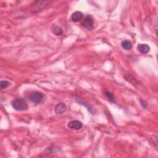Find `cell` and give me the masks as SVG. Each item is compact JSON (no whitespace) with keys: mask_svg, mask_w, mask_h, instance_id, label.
<instances>
[{"mask_svg":"<svg viewBox=\"0 0 158 158\" xmlns=\"http://www.w3.org/2000/svg\"><path fill=\"white\" fill-rule=\"evenodd\" d=\"M12 106L16 111H22L27 110L28 105L26 101L22 98H17L12 101Z\"/></svg>","mask_w":158,"mask_h":158,"instance_id":"6da1fadb","label":"cell"},{"mask_svg":"<svg viewBox=\"0 0 158 158\" xmlns=\"http://www.w3.org/2000/svg\"><path fill=\"white\" fill-rule=\"evenodd\" d=\"M43 98L44 95L43 93L38 91L32 92L29 95V100L32 103H34L35 104H38L40 103H41Z\"/></svg>","mask_w":158,"mask_h":158,"instance_id":"7a4b0ae2","label":"cell"},{"mask_svg":"<svg viewBox=\"0 0 158 158\" xmlns=\"http://www.w3.org/2000/svg\"><path fill=\"white\" fill-rule=\"evenodd\" d=\"M82 26L87 29L91 30L94 27V20L91 15H87L82 22Z\"/></svg>","mask_w":158,"mask_h":158,"instance_id":"3957f363","label":"cell"},{"mask_svg":"<svg viewBox=\"0 0 158 158\" xmlns=\"http://www.w3.org/2000/svg\"><path fill=\"white\" fill-rule=\"evenodd\" d=\"M50 3V1H36L34 3V5L32 7V9L33 10L36 12V11H39L40 10H42V9L47 6L48 4Z\"/></svg>","mask_w":158,"mask_h":158,"instance_id":"277c9868","label":"cell"},{"mask_svg":"<svg viewBox=\"0 0 158 158\" xmlns=\"http://www.w3.org/2000/svg\"><path fill=\"white\" fill-rule=\"evenodd\" d=\"M83 126V124L79 120H72L67 124V127L71 129L80 130Z\"/></svg>","mask_w":158,"mask_h":158,"instance_id":"5b68a950","label":"cell"},{"mask_svg":"<svg viewBox=\"0 0 158 158\" xmlns=\"http://www.w3.org/2000/svg\"><path fill=\"white\" fill-rule=\"evenodd\" d=\"M67 111V106L64 103H59L56 105L54 111L57 114H62Z\"/></svg>","mask_w":158,"mask_h":158,"instance_id":"8992f818","label":"cell"},{"mask_svg":"<svg viewBox=\"0 0 158 158\" xmlns=\"http://www.w3.org/2000/svg\"><path fill=\"white\" fill-rule=\"evenodd\" d=\"M83 19V14L80 11L74 12L71 15V19L73 22H77L82 21Z\"/></svg>","mask_w":158,"mask_h":158,"instance_id":"52a82bcc","label":"cell"},{"mask_svg":"<svg viewBox=\"0 0 158 158\" xmlns=\"http://www.w3.org/2000/svg\"><path fill=\"white\" fill-rule=\"evenodd\" d=\"M139 50L141 54H146L150 51V47L147 44H139L137 47Z\"/></svg>","mask_w":158,"mask_h":158,"instance_id":"ba28073f","label":"cell"},{"mask_svg":"<svg viewBox=\"0 0 158 158\" xmlns=\"http://www.w3.org/2000/svg\"><path fill=\"white\" fill-rule=\"evenodd\" d=\"M51 31L52 32V34L57 36H61L63 34V30L62 28L56 25H53L52 26Z\"/></svg>","mask_w":158,"mask_h":158,"instance_id":"9c48e42d","label":"cell"},{"mask_svg":"<svg viewBox=\"0 0 158 158\" xmlns=\"http://www.w3.org/2000/svg\"><path fill=\"white\" fill-rule=\"evenodd\" d=\"M121 46H122L124 50L126 51H129L132 48V43L130 40H126L122 42V43H121Z\"/></svg>","mask_w":158,"mask_h":158,"instance_id":"30bf717a","label":"cell"},{"mask_svg":"<svg viewBox=\"0 0 158 158\" xmlns=\"http://www.w3.org/2000/svg\"><path fill=\"white\" fill-rule=\"evenodd\" d=\"M124 78L125 80L127 81V82L132 83V85H135L138 84L137 80L135 79V78L133 77L132 75H131L130 74H125L124 75Z\"/></svg>","mask_w":158,"mask_h":158,"instance_id":"8fae6325","label":"cell"},{"mask_svg":"<svg viewBox=\"0 0 158 158\" xmlns=\"http://www.w3.org/2000/svg\"><path fill=\"white\" fill-rule=\"evenodd\" d=\"M105 95L107 97V98L109 100V101H111V102H114V95H113L112 93H111V92L106 91L105 92Z\"/></svg>","mask_w":158,"mask_h":158,"instance_id":"7c38bea8","label":"cell"},{"mask_svg":"<svg viewBox=\"0 0 158 158\" xmlns=\"http://www.w3.org/2000/svg\"><path fill=\"white\" fill-rule=\"evenodd\" d=\"M9 85V82H7V80H1V82H0V87H1V89L6 88Z\"/></svg>","mask_w":158,"mask_h":158,"instance_id":"4fadbf2b","label":"cell"},{"mask_svg":"<svg viewBox=\"0 0 158 158\" xmlns=\"http://www.w3.org/2000/svg\"><path fill=\"white\" fill-rule=\"evenodd\" d=\"M140 103H141V105L142 106V107L144 108V109H146L147 108V103H146V101H144V100H140Z\"/></svg>","mask_w":158,"mask_h":158,"instance_id":"5bb4252c","label":"cell"}]
</instances>
